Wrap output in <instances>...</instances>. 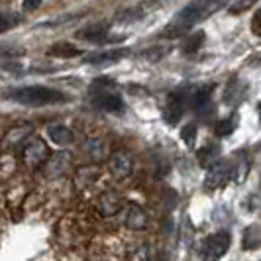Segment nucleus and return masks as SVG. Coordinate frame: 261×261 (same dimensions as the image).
<instances>
[{
    "label": "nucleus",
    "instance_id": "f257e3e1",
    "mask_svg": "<svg viewBox=\"0 0 261 261\" xmlns=\"http://www.w3.org/2000/svg\"><path fill=\"white\" fill-rule=\"evenodd\" d=\"M222 6L224 4H220V2H193V4L185 6L183 10H179L175 14L171 24L165 26V30L161 32V38H183V36L189 34L191 28L196 26L200 20H204L214 10H220Z\"/></svg>",
    "mask_w": 261,
    "mask_h": 261
},
{
    "label": "nucleus",
    "instance_id": "b1692460",
    "mask_svg": "<svg viewBox=\"0 0 261 261\" xmlns=\"http://www.w3.org/2000/svg\"><path fill=\"white\" fill-rule=\"evenodd\" d=\"M38 6H41V2H26V4H24L26 10H34V8H38Z\"/></svg>",
    "mask_w": 261,
    "mask_h": 261
},
{
    "label": "nucleus",
    "instance_id": "aec40b11",
    "mask_svg": "<svg viewBox=\"0 0 261 261\" xmlns=\"http://www.w3.org/2000/svg\"><path fill=\"white\" fill-rule=\"evenodd\" d=\"M32 132V126H28V124H22V126H16L8 136H6V140H8V144L12 142V144H18V142H22V140H28V134Z\"/></svg>",
    "mask_w": 261,
    "mask_h": 261
},
{
    "label": "nucleus",
    "instance_id": "7ed1b4c3",
    "mask_svg": "<svg viewBox=\"0 0 261 261\" xmlns=\"http://www.w3.org/2000/svg\"><path fill=\"white\" fill-rule=\"evenodd\" d=\"M108 87H114L112 81H96L94 83V96H92V106L96 110H102V112H110V114H122L126 110V102L124 98L118 94L116 91L108 89Z\"/></svg>",
    "mask_w": 261,
    "mask_h": 261
},
{
    "label": "nucleus",
    "instance_id": "412c9836",
    "mask_svg": "<svg viewBox=\"0 0 261 261\" xmlns=\"http://www.w3.org/2000/svg\"><path fill=\"white\" fill-rule=\"evenodd\" d=\"M181 140H183L185 144L189 145V147H193L195 145V140H196V124H185V128L181 130Z\"/></svg>",
    "mask_w": 261,
    "mask_h": 261
},
{
    "label": "nucleus",
    "instance_id": "39448f33",
    "mask_svg": "<svg viewBox=\"0 0 261 261\" xmlns=\"http://www.w3.org/2000/svg\"><path fill=\"white\" fill-rule=\"evenodd\" d=\"M189 94H191V89H181V91L169 92L167 105H165V110H163L165 122L169 126H177L181 122V118L185 116V110L189 106Z\"/></svg>",
    "mask_w": 261,
    "mask_h": 261
},
{
    "label": "nucleus",
    "instance_id": "6ab92c4d",
    "mask_svg": "<svg viewBox=\"0 0 261 261\" xmlns=\"http://www.w3.org/2000/svg\"><path fill=\"white\" fill-rule=\"evenodd\" d=\"M22 22V16L14 12H0V34L12 30L14 26H18Z\"/></svg>",
    "mask_w": 261,
    "mask_h": 261
},
{
    "label": "nucleus",
    "instance_id": "f8f14e48",
    "mask_svg": "<svg viewBox=\"0 0 261 261\" xmlns=\"http://www.w3.org/2000/svg\"><path fill=\"white\" fill-rule=\"evenodd\" d=\"M47 138L53 144L67 145L73 140V132H71V128H67L65 124H49L47 126Z\"/></svg>",
    "mask_w": 261,
    "mask_h": 261
},
{
    "label": "nucleus",
    "instance_id": "a211bd4d",
    "mask_svg": "<svg viewBox=\"0 0 261 261\" xmlns=\"http://www.w3.org/2000/svg\"><path fill=\"white\" fill-rule=\"evenodd\" d=\"M236 126H238V114H234V116H228L226 120L218 122V124H216V128H214V132H216V136L226 138V136H230V134L236 130Z\"/></svg>",
    "mask_w": 261,
    "mask_h": 261
},
{
    "label": "nucleus",
    "instance_id": "ddd939ff",
    "mask_svg": "<svg viewBox=\"0 0 261 261\" xmlns=\"http://www.w3.org/2000/svg\"><path fill=\"white\" fill-rule=\"evenodd\" d=\"M218 153H220V147H218V145H214V144L204 145V147L198 149V163H200L202 167L210 169V167L220 159Z\"/></svg>",
    "mask_w": 261,
    "mask_h": 261
},
{
    "label": "nucleus",
    "instance_id": "4468645a",
    "mask_svg": "<svg viewBox=\"0 0 261 261\" xmlns=\"http://www.w3.org/2000/svg\"><path fill=\"white\" fill-rule=\"evenodd\" d=\"M126 226L132 230H144L147 226V214L140 206H132L126 216Z\"/></svg>",
    "mask_w": 261,
    "mask_h": 261
},
{
    "label": "nucleus",
    "instance_id": "423d86ee",
    "mask_svg": "<svg viewBox=\"0 0 261 261\" xmlns=\"http://www.w3.org/2000/svg\"><path fill=\"white\" fill-rule=\"evenodd\" d=\"M228 181H232V163L230 161H224V159H218L208 169V173H206L204 187L208 191H216V189L226 187Z\"/></svg>",
    "mask_w": 261,
    "mask_h": 261
},
{
    "label": "nucleus",
    "instance_id": "0eeeda50",
    "mask_svg": "<svg viewBox=\"0 0 261 261\" xmlns=\"http://www.w3.org/2000/svg\"><path fill=\"white\" fill-rule=\"evenodd\" d=\"M130 55V49L126 47H114V49H102V51H94L89 53L85 57V63L89 65H108V63H116L122 61L124 57Z\"/></svg>",
    "mask_w": 261,
    "mask_h": 261
},
{
    "label": "nucleus",
    "instance_id": "5701e85b",
    "mask_svg": "<svg viewBox=\"0 0 261 261\" xmlns=\"http://www.w3.org/2000/svg\"><path fill=\"white\" fill-rule=\"evenodd\" d=\"M249 6H251L249 2H242V4H232L230 10H232V12H234V10H246V8H249Z\"/></svg>",
    "mask_w": 261,
    "mask_h": 261
},
{
    "label": "nucleus",
    "instance_id": "6e6552de",
    "mask_svg": "<svg viewBox=\"0 0 261 261\" xmlns=\"http://www.w3.org/2000/svg\"><path fill=\"white\" fill-rule=\"evenodd\" d=\"M81 39H87V41H92V43H112V41H122L124 38H110V30L105 24H94V26H89L85 30H81L77 34Z\"/></svg>",
    "mask_w": 261,
    "mask_h": 261
},
{
    "label": "nucleus",
    "instance_id": "f03ea898",
    "mask_svg": "<svg viewBox=\"0 0 261 261\" xmlns=\"http://www.w3.org/2000/svg\"><path fill=\"white\" fill-rule=\"evenodd\" d=\"M6 100H12L24 106H49V105H63L69 102V94L63 91H57L45 85H26V87H16L6 89L2 92Z\"/></svg>",
    "mask_w": 261,
    "mask_h": 261
},
{
    "label": "nucleus",
    "instance_id": "1a4fd4ad",
    "mask_svg": "<svg viewBox=\"0 0 261 261\" xmlns=\"http://www.w3.org/2000/svg\"><path fill=\"white\" fill-rule=\"evenodd\" d=\"M212 91H214V85H204V87L191 89L189 106L196 112H206V108H210V100H212Z\"/></svg>",
    "mask_w": 261,
    "mask_h": 261
},
{
    "label": "nucleus",
    "instance_id": "2eb2a0df",
    "mask_svg": "<svg viewBox=\"0 0 261 261\" xmlns=\"http://www.w3.org/2000/svg\"><path fill=\"white\" fill-rule=\"evenodd\" d=\"M81 49L75 47V45H71V43H53L51 47L47 49V55H51V57H77L81 55Z\"/></svg>",
    "mask_w": 261,
    "mask_h": 261
},
{
    "label": "nucleus",
    "instance_id": "4be33fe9",
    "mask_svg": "<svg viewBox=\"0 0 261 261\" xmlns=\"http://www.w3.org/2000/svg\"><path fill=\"white\" fill-rule=\"evenodd\" d=\"M251 28H253V34H255V36H259V34H261V30H259V12H255V16H253Z\"/></svg>",
    "mask_w": 261,
    "mask_h": 261
},
{
    "label": "nucleus",
    "instance_id": "9d476101",
    "mask_svg": "<svg viewBox=\"0 0 261 261\" xmlns=\"http://www.w3.org/2000/svg\"><path fill=\"white\" fill-rule=\"evenodd\" d=\"M22 155H24V163L26 165H30V167H39L47 159V147H45V144L41 140H34V142L26 144Z\"/></svg>",
    "mask_w": 261,
    "mask_h": 261
},
{
    "label": "nucleus",
    "instance_id": "9b49d317",
    "mask_svg": "<svg viewBox=\"0 0 261 261\" xmlns=\"http://www.w3.org/2000/svg\"><path fill=\"white\" fill-rule=\"evenodd\" d=\"M108 167H110V173L116 179H128L132 175V157L126 151H116L110 157Z\"/></svg>",
    "mask_w": 261,
    "mask_h": 261
},
{
    "label": "nucleus",
    "instance_id": "f3484780",
    "mask_svg": "<svg viewBox=\"0 0 261 261\" xmlns=\"http://www.w3.org/2000/svg\"><path fill=\"white\" fill-rule=\"evenodd\" d=\"M202 41H204V32H195L187 36V39L183 41V53H196L202 47Z\"/></svg>",
    "mask_w": 261,
    "mask_h": 261
},
{
    "label": "nucleus",
    "instance_id": "dca6fc26",
    "mask_svg": "<svg viewBox=\"0 0 261 261\" xmlns=\"http://www.w3.org/2000/svg\"><path fill=\"white\" fill-rule=\"evenodd\" d=\"M257 248H259V226L253 224V226L246 228V232H244V249L248 251V249Z\"/></svg>",
    "mask_w": 261,
    "mask_h": 261
},
{
    "label": "nucleus",
    "instance_id": "20e7f679",
    "mask_svg": "<svg viewBox=\"0 0 261 261\" xmlns=\"http://www.w3.org/2000/svg\"><path fill=\"white\" fill-rule=\"evenodd\" d=\"M230 246H232V234L228 230H220L202 240L198 255L202 261H220L228 253Z\"/></svg>",
    "mask_w": 261,
    "mask_h": 261
}]
</instances>
